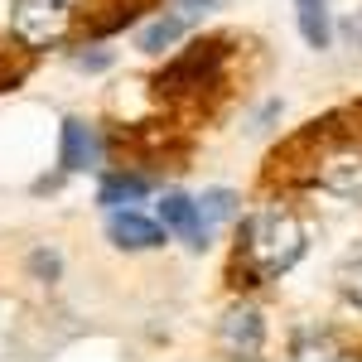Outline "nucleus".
<instances>
[{"label":"nucleus","mask_w":362,"mask_h":362,"mask_svg":"<svg viewBox=\"0 0 362 362\" xmlns=\"http://www.w3.org/2000/svg\"><path fill=\"white\" fill-rule=\"evenodd\" d=\"M305 223L290 213V208H261L242 223V266H247L251 280H280L285 271L300 266L305 256Z\"/></svg>","instance_id":"1"},{"label":"nucleus","mask_w":362,"mask_h":362,"mask_svg":"<svg viewBox=\"0 0 362 362\" xmlns=\"http://www.w3.org/2000/svg\"><path fill=\"white\" fill-rule=\"evenodd\" d=\"M68 29H73L68 0H10V34L29 54H44V49L63 44Z\"/></svg>","instance_id":"2"},{"label":"nucleus","mask_w":362,"mask_h":362,"mask_svg":"<svg viewBox=\"0 0 362 362\" xmlns=\"http://www.w3.org/2000/svg\"><path fill=\"white\" fill-rule=\"evenodd\" d=\"M266 348V319L256 305H232L218 324V353L227 362H261Z\"/></svg>","instance_id":"3"},{"label":"nucleus","mask_w":362,"mask_h":362,"mask_svg":"<svg viewBox=\"0 0 362 362\" xmlns=\"http://www.w3.org/2000/svg\"><path fill=\"white\" fill-rule=\"evenodd\" d=\"M160 227L165 232H174L184 247H194V251H203L208 247V223H203V213H198V203L194 198H184V194H165L160 198Z\"/></svg>","instance_id":"4"},{"label":"nucleus","mask_w":362,"mask_h":362,"mask_svg":"<svg viewBox=\"0 0 362 362\" xmlns=\"http://www.w3.org/2000/svg\"><path fill=\"white\" fill-rule=\"evenodd\" d=\"M319 189L343 198V203H362V150H338L319 165Z\"/></svg>","instance_id":"5"},{"label":"nucleus","mask_w":362,"mask_h":362,"mask_svg":"<svg viewBox=\"0 0 362 362\" xmlns=\"http://www.w3.org/2000/svg\"><path fill=\"white\" fill-rule=\"evenodd\" d=\"M107 237H112V247L121 251H155L165 247V227L150 223V218H140L131 208H112V218H107Z\"/></svg>","instance_id":"6"},{"label":"nucleus","mask_w":362,"mask_h":362,"mask_svg":"<svg viewBox=\"0 0 362 362\" xmlns=\"http://www.w3.org/2000/svg\"><path fill=\"white\" fill-rule=\"evenodd\" d=\"M58 160H63L68 174H83V169L102 165V136H97V126H87V121H63V150H58Z\"/></svg>","instance_id":"7"},{"label":"nucleus","mask_w":362,"mask_h":362,"mask_svg":"<svg viewBox=\"0 0 362 362\" xmlns=\"http://www.w3.org/2000/svg\"><path fill=\"white\" fill-rule=\"evenodd\" d=\"M213 73H218V49H213V44H198V49H189L174 68L160 73V87H184L189 78L203 87V78H213Z\"/></svg>","instance_id":"8"},{"label":"nucleus","mask_w":362,"mask_h":362,"mask_svg":"<svg viewBox=\"0 0 362 362\" xmlns=\"http://www.w3.org/2000/svg\"><path fill=\"white\" fill-rule=\"evenodd\" d=\"M295 25H300V34H305L309 49H329V44H334L329 0H295Z\"/></svg>","instance_id":"9"},{"label":"nucleus","mask_w":362,"mask_h":362,"mask_svg":"<svg viewBox=\"0 0 362 362\" xmlns=\"http://www.w3.org/2000/svg\"><path fill=\"white\" fill-rule=\"evenodd\" d=\"M145 194H150V184H145L140 174H112V179H102L97 203H102V208H131V203H140Z\"/></svg>","instance_id":"10"},{"label":"nucleus","mask_w":362,"mask_h":362,"mask_svg":"<svg viewBox=\"0 0 362 362\" xmlns=\"http://www.w3.org/2000/svg\"><path fill=\"white\" fill-rule=\"evenodd\" d=\"M290 362H343V343L334 334H309L290 348Z\"/></svg>","instance_id":"11"},{"label":"nucleus","mask_w":362,"mask_h":362,"mask_svg":"<svg viewBox=\"0 0 362 362\" xmlns=\"http://www.w3.org/2000/svg\"><path fill=\"white\" fill-rule=\"evenodd\" d=\"M198 213H203L208 232L218 223H232V218H237V194H232V189H208V194L198 198Z\"/></svg>","instance_id":"12"},{"label":"nucleus","mask_w":362,"mask_h":362,"mask_svg":"<svg viewBox=\"0 0 362 362\" xmlns=\"http://www.w3.org/2000/svg\"><path fill=\"white\" fill-rule=\"evenodd\" d=\"M184 20H174V15H165V20H155L150 29H140V49L145 54H165L169 44H179V34H184Z\"/></svg>","instance_id":"13"},{"label":"nucleus","mask_w":362,"mask_h":362,"mask_svg":"<svg viewBox=\"0 0 362 362\" xmlns=\"http://www.w3.org/2000/svg\"><path fill=\"white\" fill-rule=\"evenodd\" d=\"M338 290H343L348 305L362 309V251H358V256H348V261L338 266Z\"/></svg>","instance_id":"14"},{"label":"nucleus","mask_w":362,"mask_h":362,"mask_svg":"<svg viewBox=\"0 0 362 362\" xmlns=\"http://www.w3.org/2000/svg\"><path fill=\"white\" fill-rule=\"evenodd\" d=\"M208 5H213V0H174L169 10H174V20H184V25H194V20L203 15V10H208Z\"/></svg>","instance_id":"15"}]
</instances>
